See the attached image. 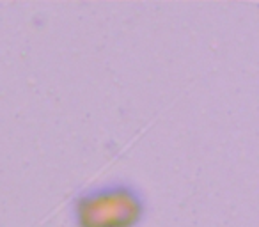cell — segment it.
I'll return each mask as SVG.
<instances>
[{"instance_id": "obj_1", "label": "cell", "mask_w": 259, "mask_h": 227, "mask_svg": "<svg viewBox=\"0 0 259 227\" xmlns=\"http://www.w3.org/2000/svg\"><path fill=\"white\" fill-rule=\"evenodd\" d=\"M148 202L132 181L114 179L80 190L71 201L75 227H139Z\"/></svg>"}]
</instances>
